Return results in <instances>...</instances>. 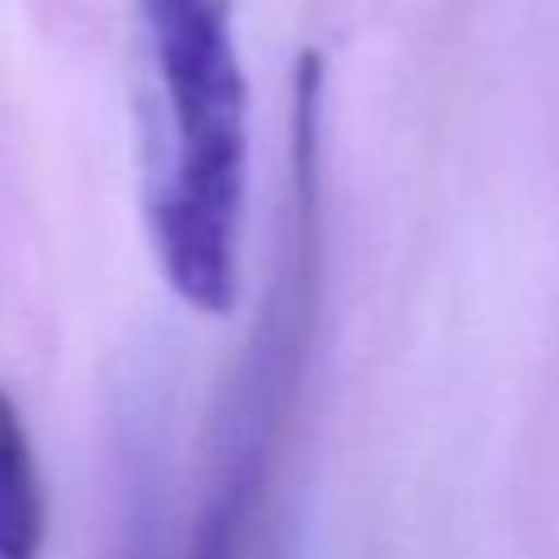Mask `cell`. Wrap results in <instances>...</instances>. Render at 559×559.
<instances>
[{
  "label": "cell",
  "instance_id": "3",
  "mask_svg": "<svg viewBox=\"0 0 559 559\" xmlns=\"http://www.w3.org/2000/svg\"><path fill=\"white\" fill-rule=\"evenodd\" d=\"M48 537V493L17 402L0 389V559H39Z\"/></svg>",
  "mask_w": 559,
  "mask_h": 559
},
{
  "label": "cell",
  "instance_id": "2",
  "mask_svg": "<svg viewBox=\"0 0 559 559\" xmlns=\"http://www.w3.org/2000/svg\"><path fill=\"white\" fill-rule=\"evenodd\" d=\"M319 135H323V61L301 52L288 96V188L280 218V249L258 310V328L240 354L227 397L214 419L201 511L192 524L188 559H249L258 511L275 450L310 358L319 319L323 271V192H319Z\"/></svg>",
  "mask_w": 559,
  "mask_h": 559
},
{
  "label": "cell",
  "instance_id": "1",
  "mask_svg": "<svg viewBox=\"0 0 559 559\" xmlns=\"http://www.w3.org/2000/svg\"><path fill=\"white\" fill-rule=\"evenodd\" d=\"M153 79L144 218L175 297L227 314L240 293L249 192V92L231 0H135Z\"/></svg>",
  "mask_w": 559,
  "mask_h": 559
}]
</instances>
